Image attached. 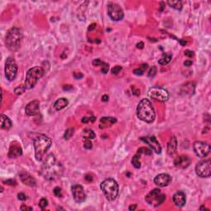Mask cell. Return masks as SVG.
Listing matches in <instances>:
<instances>
[{
    "label": "cell",
    "mask_w": 211,
    "mask_h": 211,
    "mask_svg": "<svg viewBox=\"0 0 211 211\" xmlns=\"http://www.w3.org/2000/svg\"><path fill=\"white\" fill-rule=\"evenodd\" d=\"M74 129L69 128V129H68V130L65 131V133H64V134H63V138H64L65 139H69L70 138L74 135Z\"/></svg>",
    "instance_id": "obj_30"
},
{
    "label": "cell",
    "mask_w": 211,
    "mask_h": 211,
    "mask_svg": "<svg viewBox=\"0 0 211 211\" xmlns=\"http://www.w3.org/2000/svg\"><path fill=\"white\" fill-rule=\"evenodd\" d=\"M68 104H69V101L64 97H62V98L58 99L54 102V107L56 111H61V110H63V108H65L68 106Z\"/></svg>",
    "instance_id": "obj_24"
},
{
    "label": "cell",
    "mask_w": 211,
    "mask_h": 211,
    "mask_svg": "<svg viewBox=\"0 0 211 211\" xmlns=\"http://www.w3.org/2000/svg\"><path fill=\"white\" fill-rule=\"evenodd\" d=\"M85 180H86L87 181H88V182H91V181H92L93 178H92V177L91 175L88 174L85 176Z\"/></svg>",
    "instance_id": "obj_47"
},
{
    "label": "cell",
    "mask_w": 211,
    "mask_h": 211,
    "mask_svg": "<svg viewBox=\"0 0 211 211\" xmlns=\"http://www.w3.org/2000/svg\"><path fill=\"white\" fill-rule=\"evenodd\" d=\"M139 154L138 153L136 155H134L133 158H132V161L131 163L133 164V166L135 168H140V167H141V163H140V160H139Z\"/></svg>",
    "instance_id": "obj_28"
},
{
    "label": "cell",
    "mask_w": 211,
    "mask_h": 211,
    "mask_svg": "<svg viewBox=\"0 0 211 211\" xmlns=\"http://www.w3.org/2000/svg\"><path fill=\"white\" fill-rule=\"evenodd\" d=\"M138 153L140 154V153H144V154H148V155H151L152 152L150 149H148L147 148H140L138 149Z\"/></svg>",
    "instance_id": "obj_33"
},
{
    "label": "cell",
    "mask_w": 211,
    "mask_h": 211,
    "mask_svg": "<svg viewBox=\"0 0 211 211\" xmlns=\"http://www.w3.org/2000/svg\"><path fill=\"white\" fill-rule=\"evenodd\" d=\"M83 139H94L96 138V134L93 130H90V129H85L83 133Z\"/></svg>",
    "instance_id": "obj_25"
},
{
    "label": "cell",
    "mask_w": 211,
    "mask_h": 211,
    "mask_svg": "<svg viewBox=\"0 0 211 211\" xmlns=\"http://www.w3.org/2000/svg\"><path fill=\"white\" fill-rule=\"evenodd\" d=\"M137 116L139 119L147 123L154 121L156 113L153 104L148 99H142L137 106Z\"/></svg>",
    "instance_id": "obj_2"
},
{
    "label": "cell",
    "mask_w": 211,
    "mask_h": 211,
    "mask_svg": "<svg viewBox=\"0 0 211 211\" xmlns=\"http://www.w3.org/2000/svg\"><path fill=\"white\" fill-rule=\"evenodd\" d=\"M45 74V70L42 67L37 66L30 69L26 75L25 80V88L26 89H32L37 83L38 80L41 79Z\"/></svg>",
    "instance_id": "obj_6"
},
{
    "label": "cell",
    "mask_w": 211,
    "mask_h": 211,
    "mask_svg": "<svg viewBox=\"0 0 211 211\" xmlns=\"http://www.w3.org/2000/svg\"><path fill=\"white\" fill-rule=\"evenodd\" d=\"M25 111L27 116H36L40 112V101L37 100L32 101L26 105Z\"/></svg>",
    "instance_id": "obj_15"
},
{
    "label": "cell",
    "mask_w": 211,
    "mask_h": 211,
    "mask_svg": "<svg viewBox=\"0 0 211 211\" xmlns=\"http://www.w3.org/2000/svg\"><path fill=\"white\" fill-rule=\"evenodd\" d=\"M83 147H84L86 149H92V141H91L90 139H84V140H83Z\"/></svg>",
    "instance_id": "obj_32"
},
{
    "label": "cell",
    "mask_w": 211,
    "mask_h": 211,
    "mask_svg": "<svg viewBox=\"0 0 211 211\" xmlns=\"http://www.w3.org/2000/svg\"><path fill=\"white\" fill-rule=\"evenodd\" d=\"M35 148V157L37 161H41L45 154L52 145V140L45 134H38L33 141Z\"/></svg>",
    "instance_id": "obj_3"
},
{
    "label": "cell",
    "mask_w": 211,
    "mask_h": 211,
    "mask_svg": "<svg viewBox=\"0 0 211 211\" xmlns=\"http://www.w3.org/2000/svg\"><path fill=\"white\" fill-rule=\"evenodd\" d=\"M41 172L43 177L47 180L55 179L62 172L61 165L57 163L56 158L53 154L48 155L45 159Z\"/></svg>",
    "instance_id": "obj_1"
},
{
    "label": "cell",
    "mask_w": 211,
    "mask_h": 211,
    "mask_svg": "<svg viewBox=\"0 0 211 211\" xmlns=\"http://www.w3.org/2000/svg\"><path fill=\"white\" fill-rule=\"evenodd\" d=\"M25 90H26L25 86L24 85H21V86H19V87H17V88H15L14 92L16 93L17 95H21V94H22L25 92Z\"/></svg>",
    "instance_id": "obj_31"
},
{
    "label": "cell",
    "mask_w": 211,
    "mask_h": 211,
    "mask_svg": "<svg viewBox=\"0 0 211 211\" xmlns=\"http://www.w3.org/2000/svg\"><path fill=\"white\" fill-rule=\"evenodd\" d=\"M168 4L176 10H181L183 3L181 1H168Z\"/></svg>",
    "instance_id": "obj_26"
},
{
    "label": "cell",
    "mask_w": 211,
    "mask_h": 211,
    "mask_svg": "<svg viewBox=\"0 0 211 211\" xmlns=\"http://www.w3.org/2000/svg\"><path fill=\"white\" fill-rule=\"evenodd\" d=\"M104 63H105V62L101 61L100 59H96L92 61V64L95 65V66H101H101H103Z\"/></svg>",
    "instance_id": "obj_38"
},
{
    "label": "cell",
    "mask_w": 211,
    "mask_h": 211,
    "mask_svg": "<svg viewBox=\"0 0 211 211\" xmlns=\"http://www.w3.org/2000/svg\"><path fill=\"white\" fill-rule=\"evenodd\" d=\"M95 26H96L95 23H93V24H92V25H90V27H89V28H88V30H89V31H92V29L93 30V29L95 28Z\"/></svg>",
    "instance_id": "obj_53"
},
{
    "label": "cell",
    "mask_w": 211,
    "mask_h": 211,
    "mask_svg": "<svg viewBox=\"0 0 211 211\" xmlns=\"http://www.w3.org/2000/svg\"><path fill=\"white\" fill-rule=\"evenodd\" d=\"M177 139L175 136L170 138L168 143V155H173L176 151H177Z\"/></svg>",
    "instance_id": "obj_21"
},
{
    "label": "cell",
    "mask_w": 211,
    "mask_h": 211,
    "mask_svg": "<svg viewBox=\"0 0 211 211\" xmlns=\"http://www.w3.org/2000/svg\"><path fill=\"white\" fill-rule=\"evenodd\" d=\"M108 70H109V64L107 63H105L103 66H101V72H102V74H107Z\"/></svg>",
    "instance_id": "obj_40"
},
{
    "label": "cell",
    "mask_w": 211,
    "mask_h": 211,
    "mask_svg": "<svg viewBox=\"0 0 211 211\" xmlns=\"http://www.w3.org/2000/svg\"><path fill=\"white\" fill-rule=\"evenodd\" d=\"M147 69H148V64L147 63H143L139 68L135 69L134 70V74H135V75H142Z\"/></svg>",
    "instance_id": "obj_29"
},
{
    "label": "cell",
    "mask_w": 211,
    "mask_h": 211,
    "mask_svg": "<svg viewBox=\"0 0 211 211\" xmlns=\"http://www.w3.org/2000/svg\"><path fill=\"white\" fill-rule=\"evenodd\" d=\"M107 12L108 15L113 21H121L124 17V12L121 8L115 3H111L107 6Z\"/></svg>",
    "instance_id": "obj_11"
},
{
    "label": "cell",
    "mask_w": 211,
    "mask_h": 211,
    "mask_svg": "<svg viewBox=\"0 0 211 211\" xmlns=\"http://www.w3.org/2000/svg\"><path fill=\"white\" fill-rule=\"evenodd\" d=\"M22 40V32L17 27H12L7 32L5 37V45L11 51H17L21 46Z\"/></svg>",
    "instance_id": "obj_4"
},
{
    "label": "cell",
    "mask_w": 211,
    "mask_h": 211,
    "mask_svg": "<svg viewBox=\"0 0 211 211\" xmlns=\"http://www.w3.org/2000/svg\"><path fill=\"white\" fill-rule=\"evenodd\" d=\"M101 189L109 201H113L116 199L119 194V185L112 178H107L101 183Z\"/></svg>",
    "instance_id": "obj_5"
},
{
    "label": "cell",
    "mask_w": 211,
    "mask_h": 211,
    "mask_svg": "<svg viewBox=\"0 0 211 211\" xmlns=\"http://www.w3.org/2000/svg\"><path fill=\"white\" fill-rule=\"evenodd\" d=\"M33 209H32V207H27V206H26L25 205H22L21 206V210H32Z\"/></svg>",
    "instance_id": "obj_46"
},
{
    "label": "cell",
    "mask_w": 211,
    "mask_h": 211,
    "mask_svg": "<svg viewBox=\"0 0 211 211\" xmlns=\"http://www.w3.org/2000/svg\"><path fill=\"white\" fill-rule=\"evenodd\" d=\"M148 96L158 101H167L169 98L168 92L160 87H152L148 90Z\"/></svg>",
    "instance_id": "obj_8"
},
{
    "label": "cell",
    "mask_w": 211,
    "mask_h": 211,
    "mask_svg": "<svg viewBox=\"0 0 211 211\" xmlns=\"http://www.w3.org/2000/svg\"><path fill=\"white\" fill-rule=\"evenodd\" d=\"M136 207H137V205H130V207H129V210H134L135 209H136Z\"/></svg>",
    "instance_id": "obj_50"
},
{
    "label": "cell",
    "mask_w": 211,
    "mask_h": 211,
    "mask_svg": "<svg viewBox=\"0 0 211 211\" xmlns=\"http://www.w3.org/2000/svg\"><path fill=\"white\" fill-rule=\"evenodd\" d=\"M17 65L15 59L12 57H8L5 62V77L8 81H13L17 74Z\"/></svg>",
    "instance_id": "obj_9"
},
{
    "label": "cell",
    "mask_w": 211,
    "mask_h": 211,
    "mask_svg": "<svg viewBox=\"0 0 211 211\" xmlns=\"http://www.w3.org/2000/svg\"><path fill=\"white\" fill-rule=\"evenodd\" d=\"M17 198H18V200H20V201H26V195L24 194V193H19L18 195H17Z\"/></svg>",
    "instance_id": "obj_42"
},
{
    "label": "cell",
    "mask_w": 211,
    "mask_h": 211,
    "mask_svg": "<svg viewBox=\"0 0 211 211\" xmlns=\"http://www.w3.org/2000/svg\"><path fill=\"white\" fill-rule=\"evenodd\" d=\"M4 183L6 184H8L10 185H17V182L15 180H12V179H10V180H8V181H3Z\"/></svg>",
    "instance_id": "obj_43"
},
{
    "label": "cell",
    "mask_w": 211,
    "mask_h": 211,
    "mask_svg": "<svg viewBox=\"0 0 211 211\" xmlns=\"http://www.w3.org/2000/svg\"><path fill=\"white\" fill-rule=\"evenodd\" d=\"M195 172L199 177L203 178L210 177L211 175V161L210 159L203 160L196 164Z\"/></svg>",
    "instance_id": "obj_10"
},
{
    "label": "cell",
    "mask_w": 211,
    "mask_h": 211,
    "mask_svg": "<svg viewBox=\"0 0 211 211\" xmlns=\"http://www.w3.org/2000/svg\"><path fill=\"white\" fill-rule=\"evenodd\" d=\"M185 55H186V56H188V57H193L194 56V52L193 51H190V50H185L184 52Z\"/></svg>",
    "instance_id": "obj_45"
},
{
    "label": "cell",
    "mask_w": 211,
    "mask_h": 211,
    "mask_svg": "<svg viewBox=\"0 0 211 211\" xmlns=\"http://www.w3.org/2000/svg\"><path fill=\"white\" fill-rule=\"evenodd\" d=\"M108 96L107 95H104L103 97H102V98H101V100H102V101H108Z\"/></svg>",
    "instance_id": "obj_52"
},
{
    "label": "cell",
    "mask_w": 211,
    "mask_h": 211,
    "mask_svg": "<svg viewBox=\"0 0 211 211\" xmlns=\"http://www.w3.org/2000/svg\"><path fill=\"white\" fill-rule=\"evenodd\" d=\"M156 73H157V68L155 66H152L150 68V69L148 70V76L150 77V78H153V77H154L156 75Z\"/></svg>",
    "instance_id": "obj_34"
},
{
    "label": "cell",
    "mask_w": 211,
    "mask_h": 211,
    "mask_svg": "<svg viewBox=\"0 0 211 211\" xmlns=\"http://www.w3.org/2000/svg\"><path fill=\"white\" fill-rule=\"evenodd\" d=\"M116 122V119L114 117H102L100 119V125L99 128L104 129L114 125Z\"/></svg>",
    "instance_id": "obj_22"
},
{
    "label": "cell",
    "mask_w": 211,
    "mask_h": 211,
    "mask_svg": "<svg viewBox=\"0 0 211 211\" xmlns=\"http://www.w3.org/2000/svg\"><path fill=\"white\" fill-rule=\"evenodd\" d=\"M193 149L198 157L205 158L210 152V146L207 143L196 141L193 144Z\"/></svg>",
    "instance_id": "obj_12"
},
{
    "label": "cell",
    "mask_w": 211,
    "mask_h": 211,
    "mask_svg": "<svg viewBox=\"0 0 211 211\" xmlns=\"http://www.w3.org/2000/svg\"><path fill=\"white\" fill-rule=\"evenodd\" d=\"M22 154V148L18 143L14 142L10 145L9 152H8V158H16L20 157Z\"/></svg>",
    "instance_id": "obj_18"
},
{
    "label": "cell",
    "mask_w": 211,
    "mask_h": 211,
    "mask_svg": "<svg viewBox=\"0 0 211 211\" xmlns=\"http://www.w3.org/2000/svg\"><path fill=\"white\" fill-rule=\"evenodd\" d=\"M136 46H137V48H139V49H143V42L138 43L137 45H136Z\"/></svg>",
    "instance_id": "obj_51"
},
{
    "label": "cell",
    "mask_w": 211,
    "mask_h": 211,
    "mask_svg": "<svg viewBox=\"0 0 211 211\" xmlns=\"http://www.w3.org/2000/svg\"><path fill=\"white\" fill-rule=\"evenodd\" d=\"M63 90H66V91H68V90H70L73 88V86H71V85H65V86H63Z\"/></svg>",
    "instance_id": "obj_48"
},
{
    "label": "cell",
    "mask_w": 211,
    "mask_h": 211,
    "mask_svg": "<svg viewBox=\"0 0 211 211\" xmlns=\"http://www.w3.org/2000/svg\"><path fill=\"white\" fill-rule=\"evenodd\" d=\"M172 201L174 202L175 205L181 208L185 205L186 202V199H185V195L183 191H177L176 192L173 197H172Z\"/></svg>",
    "instance_id": "obj_19"
},
{
    "label": "cell",
    "mask_w": 211,
    "mask_h": 211,
    "mask_svg": "<svg viewBox=\"0 0 211 211\" xmlns=\"http://www.w3.org/2000/svg\"><path fill=\"white\" fill-rule=\"evenodd\" d=\"M61 188L60 187H59V186H57V187H55L54 189V190H53V192H54V195H56L57 197H61L62 196V191H61Z\"/></svg>",
    "instance_id": "obj_36"
},
{
    "label": "cell",
    "mask_w": 211,
    "mask_h": 211,
    "mask_svg": "<svg viewBox=\"0 0 211 211\" xmlns=\"http://www.w3.org/2000/svg\"><path fill=\"white\" fill-rule=\"evenodd\" d=\"M172 58V55L171 54H164L162 58L158 60V63L161 64V65H166L171 61V59Z\"/></svg>",
    "instance_id": "obj_27"
},
{
    "label": "cell",
    "mask_w": 211,
    "mask_h": 211,
    "mask_svg": "<svg viewBox=\"0 0 211 211\" xmlns=\"http://www.w3.org/2000/svg\"><path fill=\"white\" fill-rule=\"evenodd\" d=\"M48 205V201L46 198H42L39 202V206L41 210H44Z\"/></svg>",
    "instance_id": "obj_35"
},
{
    "label": "cell",
    "mask_w": 211,
    "mask_h": 211,
    "mask_svg": "<svg viewBox=\"0 0 211 211\" xmlns=\"http://www.w3.org/2000/svg\"><path fill=\"white\" fill-rule=\"evenodd\" d=\"M191 160L186 155H180L174 160V165L176 168L185 169L190 166Z\"/></svg>",
    "instance_id": "obj_16"
},
{
    "label": "cell",
    "mask_w": 211,
    "mask_h": 211,
    "mask_svg": "<svg viewBox=\"0 0 211 211\" xmlns=\"http://www.w3.org/2000/svg\"><path fill=\"white\" fill-rule=\"evenodd\" d=\"M131 89H132V92H133V94L134 95H135V96H139V89H138V88H136L135 87H132L131 88Z\"/></svg>",
    "instance_id": "obj_44"
},
{
    "label": "cell",
    "mask_w": 211,
    "mask_h": 211,
    "mask_svg": "<svg viewBox=\"0 0 211 211\" xmlns=\"http://www.w3.org/2000/svg\"><path fill=\"white\" fill-rule=\"evenodd\" d=\"M200 210H208L209 211V209L205 208V206H201V208H200Z\"/></svg>",
    "instance_id": "obj_54"
},
{
    "label": "cell",
    "mask_w": 211,
    "mask_h": 211,
    "mask_svg": "<svg viewBox=\"0 0 211 211\" xmlns=\"http://www.w3.org/2000/svg\"><path fill=\"white\" fill-rule=\"evenodd\" d=\"M71 190H72V194L74 196V201L78 203H82L86 201V193H85L83 187L79 184H75L72 185L71 187Z\"/></svg>",
    "instance_id": "obj_13"
},
{
    "label": "cell",
    "mask_w": 211,
    "mask_h": 211,
    "mask_svg": "<svg viewBox=\"0 0 211 211\" xmlns=\"http://www.w3.org/2000/svg\"><path fill=\"white\" fill-rule=\"evenodd\" d=\"M172 181V177L167 173H161L157 175L154 178V183L160 187H164L170 184Z\"/></svg>",
    "instance_id": "obj_17"
},
{
    "label": "cell",
    "mask_w": 211,
    "mask_h": 211,
    "mask_svg": "<svg viewBox=\"0 0 211 211\" xmlns=\"http://www.w3.org/2000/svg\"><path fill=\"white\" fill-rule=\"evenodd\" d=\"M121 69H122L121 66H120V65H116V66H115L114 68H112V69H111V73L113 74H119V73L121 72Z\"/></svg>",
    "instance_id": "obj_37"
},
{
    "label": "cell",
    "mask_w": 211,
    "mask_h": 211,
    "mask_svg": "<svg viewBox=\"0 0 211 211\" xmlns=\"http://www.w3.org/2000/svg\"><path fill=\"white\" fill-rule=\"evenodd\" d=\"M96 118L94 116H90V117H83L82 121L83 123H88V122H94L95 121Z\"/></svg>",
    "instance_id": "obj_39"
},
{
    "label": "cell",
    "mask_w": 211,
    "mask_h": 211,
    "mask_svg": "<svg viewBox=\"0 0 211 211\" xmlns=\"http://www.w3.org/2000/svg\"><path fill=\"white\" fill-rule=\"evenodd\" d=\"M145 201L150 205L155 207L161 205L164 201H166V195L163 194L161 190L156 188L152 190L148 195L145 196Z\"/></svg>",
    "instance_id": "obj_7"
},
{
    "label": "cell",
    "mask_w": 211,
    "mask_h": 211,
    "mask_svg": "<svg viewBox=\"0 0 211 211\" xmlns=\"http://www.w3.org/2000/svg\"><path fill=\"white\" fill-rule=\"evenodd\" d=\"M74 79H81L83 77V75L82 73H80V72H74Z\"/></svg>",
    "instance_id": "obj_41"
},
{
    "label": "cell",
    "mask_w": 211,
    "mask_h": 211,
    "mask_svg": "<svg viewBox=\"0 0 211 211\" xmlns=\"http://www.w3.org/2000/svg\"><path fill=\"white\" fill-rule=\"evenodd\" d=\"M140 139L143 141L145 143H147L150 148L153 149L156 153L160 154L162 152V147L160 143L158 141L155 136H146V137L140 138Z\"/></svg>",
    "instance_id": "obj_14"
},
{
    "label": "cell",
    "mask_w": 211,
    "mask_h": 211,
    "mask_svg": "<svg viewBox=\"0 0 211 211\" xmlns=\"http://www.w3.org/2000/svg\"><path fill=\"white\" fill-rule=\"evenodd\" d=\"M192 64V61L191 60H185L184 62L185 66H190Z\"/></svg>",
    "instance_id": "obj_49"
},
{
    "label": "cell",
    "mask_w": 211,
    "mask_h": 211,
    "mask_svg": "<svg viewBox=\"0 0 211 211\" xmlns=\"http://www.w3.org/2000/svg\"><path fill=\"white\" fill-rule=\"evenodd\" d=\"M0 120H1V129L2 130H10L12 124L11 120L8 116L3 115V114H1Z\"/></svg>",
    "instance_id": "obj_23"
},
{
    "label": "cell",
    "mask_w": 211,
    "mask_h": 211,
    "mask_svg": "<svg viewBox=\"0 0 211 211\" xmlns=\"http://www.w3.org/2000/svg\"><path fill=\"white\" fill-rule=\"evenodd\" d=\"M19 177L21 178V181L26 185L28 186H35L37 185V181L35 178L32 177L29 173H27L26 172H21L19 174Z\"/></svg>",
    "instance_id": "obj_20"
}]
</instances>
